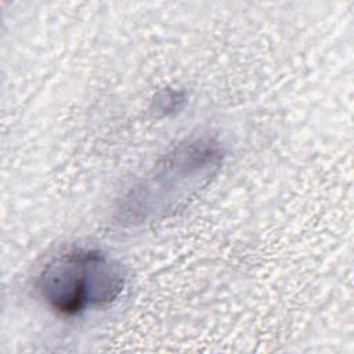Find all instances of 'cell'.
<instances>
[{"instance_id":"2","label":"cell","mask_w":354,"mask_h":354,"mask_svg":"<svg viewBox=\"0 0 354 354\" xmlns=\"http://www.w3.org/2000/svg\"><path fill=\"white\" fill-rule=\"evenodd\" d=\"M221 148L212 138H196L176 148L165 162L153 170L137 192L129 201V205L138 202L141 206L137 213L165 212L176 201L184 199L198 185L207 178L221 163Z\"/></svg>"},{"instance_id":"1","label":"cell","mask_w":354,"mask_h":354,"mask_svg":"<svg viewBox=\"0 0 354 354\" xmlns=\"http://www.w3.org/2000/svg\"><path fill=\"white\" fill-rule=\"evenodd\" d=\"M124 285L120 266L94 249H75L54 259L39 277V292L61 315L111 303Z\"/></svg>"}]
</instances>
